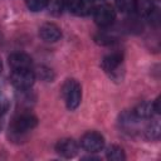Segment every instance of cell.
I'll return each instance as SVG.
<instances>
[{
	"instance_id": "cell-9",
	"label": "cell",
	"mask_w": 161,
	"mask_h": 161,
	"mask_svg": "<svg viewBox=\"0 0 161 161\" xmlns=\"http://www.w3.org/2000/svg\"><path fill=\"white\" fill-rule=\"evenodd\" d=\"M39 35L40 38L44 40V42H48V43H54L57 40L60 39L62 36V31L60 29L55 25V24H52V23H47V24H43L39 29Z\"/></svg>"
},
{
	"instance_id": "cell-20",
	"label": "cell",
	"mask_w": 161,
	"mask_h": 161,
	"mask_svg": "<svg viewBox=\"0 0 161 161\" xmlns=\"http://www.w3.org/2000/svg\"><path fill=\"white\" fill-rule=\"evenodd\" d=\"M9 108V99L4 93H0V116H3Z\"/></svg>"
},
{
	"instance_id": "cell-10",
	"label": "cell",
	"mask_w": 161,
	"mask_h": 161,
	"mask_svg": "<svg viewBox=\"0 0 161 161\" xmlns=\"http://www.w3.org/2000/svg\"><path fill=\"white\" fill-rule=\"evenodd\" d=\"M9 65L13 70L16 69H31V58L25 53H13L9 55Z\"/></svg>"
},
{
	"instance_id": "cell-7",
	"label": "cell",
	"mask_w": 161,
	"mask_h": 161,
	"mask_svg": "<svg viewBox=\"0 0 161 161\" xmlns=\"http://www.w3.org/2000/svg\"><path fill=\"white\" fill-rule=\"evenodd\" d=\"M65 8L78 16H86L93 11V0H64Z\"/></svg>"
},
{
	"instance_id": "cell-4",
	"label": "cell",
	"mask_w": 161,
	"mask_h": 161,
	"mask_svg": "<svg viewBox=\"0 0 161 161\" xmlns=\"http://www.w3.org/2000/svg\"><path fill=\"white\" fill-rule=\"evenodd\" d=\"M10 80L19 91H26L34 84L35 73L31 69H16L11 72Z\"/></svg>"
},
{
	"instance_id": "cell-12",
	"label": "cell",
	"mask_w": 161,
	"mask_h": 161,
	"mask_svg": "<svg viewBox=\"0 0 161 161\" xmlns=\"http://www.w3.org/2000/svg\"><path fill=\"white\" fill-rule=\"evenodd\" d=\"M153 9H155V6H153V0H136L135 11H136L140 16L147 18V16L152 13Z\"/></svg>"
},
{
	"instance_id": "cell-2",
	"label": "cell",
	"mask_w": 161,
	"mask_h": 161,
	"mask_svg": "<svg viewBox=\"0 0 161 161\" xmlns=\"http://www.w3.org/2000/svg\"><path fill=\"white\" fill-rule=\"evenodd\" d=\"M63 97L65 99V104L68 109L73 111L80 104L82 99V88L78 82L69 79L63 86Z\"/></svg>"
},
{
	"instance_id": "cell-22",
	"label": "cell",
	"mask_w": 161,
	"mask_h": 161,
	"mask_svg": "<svg viewBox=\"0 0 161 161\" xmlns=\"http://www.w3.org/2000/svg\"><path fill=\"white\" fill-rule=\"evenodd\" d=\"M0 128H1V122H0Z\"/></svg>"
},
{
	"instance_id": "cell-17",
	"label": "cell",
	"mask_w": 161,
	"mask_h": 161,
	"mask_svg": "<svg viewBox=\"0 0 161 161\" xmlns=\"http://www.w3.org/2000/svg\"><path fill=\"white\" fill-rule=\"evenodd\" d=\"M48 0H26V5L31 11H40L47 8Z\"/></svg>"
},
{
	"instance_id": "cell-3",
	"label": "cell",
	"mask_w": 161,
	"mask_h": 161,
	"mask_svg": "<svg viewBox=\"0 0 161 161\" xmlns=\"http://www.w3.org/2000/svg\"><path fill=\"white\" fill-rule=\"evenodd\" d=\"M38 123L36 117L30 112H21L18 114L11 123V132L16 136H21L31 131Z\"/></svg>"
},
{
	"instance_id": "cell-23",
	"label": "cell",
	"mask_w": 161,
	"mask_h": 161,
	"mask_svg": "<svg viewBox=\"0 0 161 161\" xmlns=\"http://www.w3.org/2000/svg\"><path fill=\"white\" fill-rule=\"evenodd\" d=\"M0 39H1V36H0ZM0 42H1V40H0Z\"/></svg>"
},
{
	"instance_id": "cell-6",
	"label": "cell",
	"mask_w": 161,
	"mask_h": 161,
	"mask_svg": "<svg viewBox=\"0 0 161 161\" xmlns=\"http://www.w3.org/2000/svg\"><path fill=\"white\" fill-rule=\"evenodd\" d=\"M80 146L91 152V153H94V152H98L103 148L104 146V138L101 133L96 132V131H89L87 133L83 135V137L80 138Z\"/></svg>"
},
{
	"instance_id": "cell-19",
	"label": "cell",
	"mask_w": 161,
	"mask_h": 161,
	"mask_svg": "<svg viewBox=\"0 0 161 161\" xmlns=\"http://www.w3.org/2000/svg\"><path fill=\"white\" fill-rule=\"evenodd\" d=\"M96 40L98 42V43H101V44H112L113 42H114V39H113V36L112 35H108V34H98L97 36H96Z\"/></svg>"
},
{
	"instance_id": "cell-21",
	"label": "cell",
	"mask_w": 161,
	"mask_h": 161,
	"mask_svg": "<svg viewBox=\"0 0 161 161\" xmlns=\"http://www.w3.org/2000/svg\"><path fill=\"white\" fill-rule=\"evenodd\" d=\"M1 70H3V63H1V60H0V73H1Z\"/></svg>"
},
{
	"instance_id": "cell-13",
	"label": "cell",
	"mask_w": 161,
	"mask_h": 161,
	"mask_svg": "<svg viewBox=\"0 0 161 161\" xmlns=\"http://www.w3.org/2000/svg\"><path fill=\"white\" fill-rule=\"evenodd\" d=\"M47 9L49 10V13L52 15L59 16L63 13V10L65 9V3H64V0H48Z\"/></svg>"
},
{
	"instance_id": "cell-15",
	"label": "cell",
	"mask_w": 161,
	"mask_h": 161,
	"mask_svg": "<svg viewBox=\"0 0 161 161\" xmlns=\"http://www.w3.org/2000/svg\"><path fill=\"white\" fill-rule=\"evenodd\" d=\"M116 5L117 9L121 13H132L135 11V5H136V0H116Z\"/></svg>"
},
{
	"instance_id": "cell-8",
	"label": "cell",
	"mask_w": 161,
	"mask_h": 161,
	"mask_svg": "<svg viewBox=\"0 0 161 161\" xmlns=\"http://www.w3.org/2000/svg\"><path fill=\"white\" fill-rule=\"evenodd\" d=\"M55 150L60 156H63L65 158H70L78 153L79 146H78L77 141H74L72 138H63V140L58 141Z\"/></svg>"
},
{
	"instance_id": "cell-11",
	"label": "cell",
	"mask_w": 161,
	"mask_h": 161,
	"mask_svg": "<svg viewBox=\"0 0 161 161\" xmlns=\"http://www.w3.org/2000/svg\"><path fill=\"white\" fill-rule=\"evenodd\" d=\"M138 119H146V118H151L155 113H156V109H155V104L153 102H142L140 103L132 112Z\"/></svg>"
},
{
	"instance_id": "cell-16",
	"label": "cell",
	"mask_w": 161,
	"mask_h": 161,
	"mask_svg": "<svg viewBox=\"0 0 161 161\" xmlns=\"http://www.w3.org/2000/svg\"><path fill=\"white\" fill-rule=\"evenodd\" d=\"M146 136H147L148 140H158V137H160V125H158V121H155L153 123H151L147 127Z\"/></svg>"
},
{
	"instance_id": "cell-18",
	"label": "cell",
	"mask_w": 161,
	"mask_h": 161,
	"mask_svg": "<svg viewBox=\"0 0 161 161\" xmlns=\"http://www.w3.org/2000/svg\"><path fill=\"white\" fill-rule=\"evenodd\" d=\"M38 75L43 79V80H47V82H52L53 78H54V74L52 72V69L47 68V67H40L38 69Z\"/></svg>"
},
{
	"instance_id": "cell-1",
	"label": "cell",
	"mask_w": 161,
	"mask_h": 161,
	"mask_svg": "<svg viewBox=\"0 0 161 161\" xmlns=\"http://www.w3.org/2000/svg\"><path fill=\"white\" fill-rule=\"evenodd\" d=\"M104 72L113 79H119L123 72V55L122 53L114 52L106 55L102 60Z\"/></svg>"
},
{
	"instance_id": "cell-5",
	"label": "cell",
	"mask_w": 161,
	"mask_h": 161,
	"mask_svg": "<svg viewBox=\"0 0 161 161\" xmlns=\"http://www.w3.org/2000/svg\"><path fill=\"white\" fill-rule=\"evenodd\" d=\"M92 13H93L94 23L101 28L109 26L116 19V11L108 4H101L96 8H93Z\"/></svg>"
},
{
	"instance_id": "cell-14",
	"label": "cell",
	"mask_w": 161,
	"mask_h": 161,
	"mask_svg": "<svg viewBox=\"0 0 161 161\" xmlns=\"http://www.w3.org/2000/svg\"><path fill=\"white\" fill-rule=\"evenodd\" d=\"M107 158L108 160H112V161H122L125 160V152L122 150V147L119 146H116V145H112L107 148Z\"/></svg>"
}]
</instances>
